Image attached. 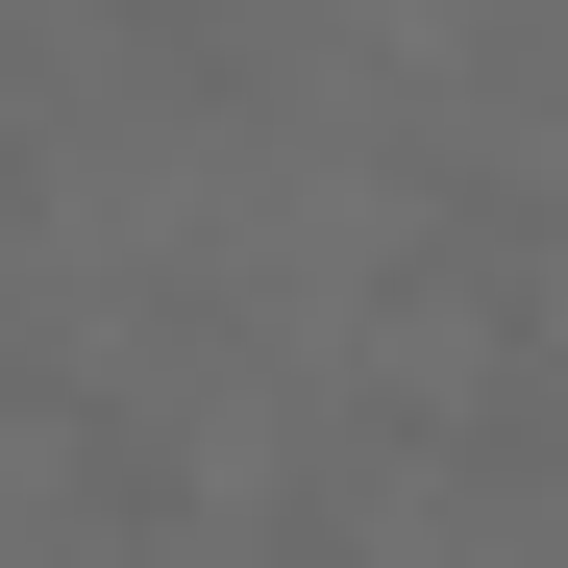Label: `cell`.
<instances>
[{"mask_svg": "<svg viewBox=\"0 0 568 568\" xmlns=\"http://www.w3.org/2000/svg\"><path fill=\"white\" fill-rule=\"evenodd\" d=\"M100 26H124V50H173V74H223V26H247V0H100Z\"/></svg>", "mask_w": 568, "mask_h": 568, "instance_id": "obj_1", "label": "cell"}]
</instances>
